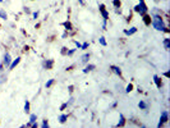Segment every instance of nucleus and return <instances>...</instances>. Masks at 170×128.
Segmentation results:
<instances>
[{
    "instance_id": "obj_13",
    "label": "nucleus",
    "mask_w": 170,
    "mask_h": 128,
    "mask_svg": "<svg viewBox=\"0 0 170 128\" xmlns=\"http://www.w3.org/2000/svg\"><path fill=\"white\" fill-rule=\"evenodd\" d=\"M138 108H140L141 110H146V109L148 108V104H147L146 101H143V100H142V101L138 102Z\"/></svg>"
},
{
    "instance_id": "obj_26",
    "label": "nucleus",
    "mask_w": 170,
    "mask_h": 128,
    "mask_svg": "<svg viewBox=\"0 0 170 128\" xmlns=\"http://www.w3.org/2000/svg\"><path fill=\"white\" fill-rule=\"evenodd\" d=\"M0 18H3V19H6L8 18V15H6V13L4 10H0Z\"/></svg>"
},
{
    "instance_id": "obj_27",
    "label": "nucleus",
    "mask_w": 170,
    "mask_h": 128,
    "mask_svg": "<svg viewBox=\"0 0 170 128\" xmlns=\"http://www.w3.org/2000/svg\"><path fill=\"white\" fill-rule=\"evenodd\" d=\"M87 47H88V42H83L82 46H81V49H82V50H86Z\"/></svg>"
},
{
    "instance_id": "obj_7",
    "label": "nucleus",
    "mask_w": 170,
    "mask_h": 128,
    "mask_svg": "<svg viewBox=\"0 0 170 128\" xmlns=\"http://www.w3.org/2000/svg\"><path fill=\"white\" fill-rule=\"evenodd\" d=\"M154 82H155L157 89H161V86H163V82H161V78H160L159 76H154Z\"/></svg>"
},
{
    "instance_id": "obj_34",
    "label": "nucleus",
    "mask_w": 170,
    "mask_h": 128,
    "mask_svg": "<svg viewBox=\"0 0 170 128\" xmlns=\"http://www.w3.org/2000/svg\"><path fill=\"white\" fill-rule=\"evenodd\" d=\"M78 2H79V4H81V5H83V4H84L83 0H78Z\"/></svg>"
},
{
    "instance_id": "obj_2",
    "label": "nucleus",
    "mask_w": 170,
    "mask_h": 128,
    "mask_svg": "<svg viewBox=\"0 0 170 128\" xmlns=\"http://www.w3.org/2000/svg\"><path fill=\"white\" fill-rule=\"evenodd\" d=\"M134 12L138 13L140 15H143V14L148 13V8H147L146 4H144V2H140L137 5L134 6Z\"/></svg>"
},
{
    "instance_id": "obj_32",
    "label": "nucleus",
    "mask_w": 170,
    "mask_h": 128,
    "mask_svg": "<svg viewBox=\"0 0 170 128\" xmlns=\"http://www.w3.org/2000/svg\"><path fill=\"white\" fill-rule=\"evenodd\" d=\"M72 102H73V97H71V99H69V101H68V105H71Z\"/></svg>"
},
{
    "instance_id": "obj_19",
    "label": "nucleus",
    "mask_w": 170,
    "mask_h": 128,
    "mask_svg": "<svg viewBox=\"0 0 170 128\" xmlns=\"http://www.w3.org/2000/svg\"><path fill=\"white\" fill-rule=\"evenodd\" d=\"M164 47H165V50L170 49V39H165L164 40Z\"/></svg>"
},
{
    "instance_id": "obj_20",
    "label": "nucleus",
    "mask_w": 170,
    "mask_h": 128,
    "mask_svg": "<svg viewBox=\"0 0 170 128\" xmlns=\"http://www.w3.org/2000/svg\"><path fill=\"white\" fill-rule=\"evenodd\" d=\"M113 5L116 8V9H118V8H120V5H122L120 0H113Z\"/></svg>"
},
{
    "instance_id": "obj_28",
    "label": "nucleus",
    "mask_w": 170,
    "mask_h": 128,
    "mask_svg": "<svg viewBox=\"0 0 170 128\" xmlns=\"http://www.w3.org/2000/svg\"><path fill=\"white\" fill-rule=\"evenodd\" d=\"M68 108V102H64V104L60 106V112H63V110H65Z\"/></svg>"
},
{
    "instance_id": "obj_1",
    "label": "nucleus",
    "mask_w": 170,
    "mask_h": 128,
    "mask_svg": "<svg viewBox=\"0 0 170 128\" xmlns=\"http://www.w3.org/2000/svg\"><path fill=\"white\" fill-rule=\"evenodd\" d=\"M151 23H152V26H154V28L157 30V31H163V32H166V33L170 32L169 28H166V26H165V23H164L163 17L159 15V14L151 17Z\"/></svg>"
},
{
    "instance_id": "obj_5",
    "label": "nucleus",
    "mask_w": 170,
    "mask_h": 128,
    "mask_svg": "<svg viewBox=\"0 0 170 128\" xmlns=\"http://www.w3.org/2000/svg\"><path fill=\"white\" fill-rule=\"evenodd\" d=\"M99 9H100L101 14H103V18H104V21H107V19H109V12L106 10L105 5H104V4H100V5H99Z\"/></svg>"
},
{
    "instance_id": "obj_6",
    "label": "nucleus",
    "mask_w": 170,
    "mask_h": 128,
    "mask_svg": "<svg viewBox=\"0 0 170 128\" xmlns=\"http://www.w3.org/2000/svg\"><path fill=\"white\" fill-rule=\"evenodd\" d=\"M19 63H21V58H19V56L17 58V59H14V60H12V63H10V65H9V71L14 69V68H15L17 65H18Z\"/></svg>"
},
{
    "instance_id": "obj_30",
    "label": "nucleus",
    "mask_w": 170,
    "mask_h": 128,
    "mask_svg": "<svg viewBox=\"0 0 170 128\" xmlns=\"http://www.w3.org/2000/svg\"><path fill=\"white\" fill-rule=\"evenodd\" d=\"M74 44H75V46H77V49H81V46H82L81 42H78V41H74Z\"/></svg>"
},
{
    "instance_id": "obj_21",
    "label": "nucleus",
    "mask_w": 170,
    "mask_h": 128,
    "mask_svg": "<svg viewBox=\"0 0 170 128\" xmlns=\"http://www.w3.org/2000/svg\"><path fill=\"white\" fill-rule=\"evenodd\" d=\"M30 122H31V123L37 122V115H36V114H31V115H30Z\"/></svg>"
},
{
    "instance_id": "obj_3",
    "label": "nucleus",
    "mask_w": 170,
    "mask_h": 128,
    "mask_svg": "<svg viewBox=\"0 0 170 128\" xmlns=\"http://www.w3.org/2000/svg\"><path fill=\"white\" fill-rule=\"evenodd\" d=\"M168 121H169V112H168V110H164V112L161 113V117H160V122H159L157 127H159V128H160V127H163L165 123H168Z\"/></svg>"
},
{
    "instance_id": "obj_35",
    "label": "nucleus",
    "mask_w": 170,
    "mask_h": 128,
    "mask_svg": "<svg viewBox=\"0 0 170 128\" xmlns=\"http://www.w3.org/2000/svg\"><path fill=\"white\" fill-rule=\"evenodd\" d=\"M0 3H3V0H0Z\"/></svg>"
},
{
    "instance_id": "obj_9",
    "label": "nucleus",
    "mask_w": 170,
    "mask_h": 128,
    "mask_svg": "<svg viewBox=\"0 0 170 128\" xmlns=\"http://www.w3.org/2000/svg\"><path fill=\"white\" fill-rule=\"evenodd\" d=\"M53 65H54V62L51 60V59H47V60L44 62V67L46 68V69H51Z\"/></svg>"
},
{
    "instance_id": "obj_15",
    "label": "nucleus",
    "mask_w": 170,
    "mask_h": 128,
    "mask_svg": "<svg viewBox=\"0 0 170 128\" xmlns=\"http://www.w3.org/2000/svg\"><path fill=\"white\" fill-rule=\"evenodd\" d=\"M63 26L65 27V30H67V31H72V28H73V27H72V23H71L69 21L64 22V24H63Z\"/></svg>"
},
{
    "instance_id": "obj_16",
    "label": "nucleus",
    "mask_w": 170,
    "mask_h": 128,
    "mask_svg": "<svg viewBox=\"0 0 170 128\" xmlns=\"http://www.w3.org/2000/svg\"><path fill=\"white\" fill-rule=\"evenodd\" d=\"M30 108H31L30 101L26 100V101H24V112H26V113H30Z\"/></svg>"
},
{
    "instance_id": "obj_25",
    "label": "nucleus",
    "mask_w": 170,
    "mask_h": 128,
    "mask_svg": "<svg viewBox=\"0 0 170 128\" xmlns=\"http://www.w3.org/2000/svg\"><path fill=\"white\" fill-rule=\"evenodd\" d=\"M53 83H54V80H49V81L46 82V85H45V86H46V89L51 87V86H53Z\"/></svg>"
},
{
    "instance_id": "obj_11",
    "label": "nucleus",
    "mask_w": 170,
    "mask_h": 128,
    "mask_svg": "<svg viewBox=\"0 0 170 128\" xmlns=\"http://www.w3.org/2000/svg\"><path fill=\"white\" fill-rule=\"evenodd\" d=\"M111 71L116 74V76H119V77H122V69L119 67H116V65H111Z\"/></svg>"
},
{
    "instance_id": "obj_24",
    "label": "nucleus",
    "mask_w": 170,
    "mask_h": 128,
    "mask_svg": "<svg viewBox=\"0 0 170 128\" xmlns=\"http://www.w3.org/2000/svg\"><path fill=\"white\" fill-rule=\"evenodd\" d=\"M132 90H133V85H132V83H129L128 86L125 87V92H127V93H129V92H131Z\"/></svg>"
},
{
    "instance_id": "obj_29",
    "label": "nucleus",
    "mask_w": 170,
    "mask_h": 128,
    "mask_svg": "<svg viewBox=\"0 0 170 128\" xmlns=\"http://www.w3.org/2000/svg\"><path fill=\"white\" fill-rule=\"evenodd\" d=\"M75 50H77V49H72V50H69V51H67V55H73V54L75 53Z\"/></svg>"
},
{
    "instance_id": "obj_14",
    "label": "nucleus",
    "mask_w": 170,
    "mask_h": 128,
    "mask_svg": "<svg viewBox=\"0 0 170 128\" xmlns=\"http://www.w3.org/2000/svg\"><path fill=\"white\" fill-rule=\"evenodd\" d=\"M119 119H120V122H119L116 126H118V127H123V126H125V118H124L123 114H119Z\"/></svg>"
},
{
    "instance_id": "obj_22",
    "label": "nucleus",
    "mask_w": 170,
    "mask_h": 128,
    "mask_svg": "<svg viewBox=\"0 0 170 128\" xmlns=\"http://www.w3.org/2000/svg\"><path fill=\"white\" fill-rule=\"evenodd\" d=\"M49 122H47V119H44V121H42V123H41V127L42 128H49Z\"/></svg>"
},
{
    "instance_id": "obj_31",
    "label": "nucleus",
    "mask_w": 170,
    "mask_h": 128,
    "mask_svg": "<svg viewBox=\"0 0 170 128\" xmlns=\"http://www.w3.org/2000/svg\"><path fill=\"white\" fill-rule=\"evenodd\" d=\"M32 17H33V18H35V19H37V17H38V12H33V13H32Z\"/></svg>"
},
{
    "instance_id": "obj_37",
    "label": "nucleus",
    "mask_w": 170,
    "mask_h": 128,
    "mask_svg": "<svg viewBox=\"0 0 170 128\" xmlns=\"http://www.w3.org/2000/svg\"><path fill=\"white\" fill-rule=\"evenodd\" d=\"M140 2H143V0H140Z\"/></svg>"
},
{
    "instance_id": "obj_18",
    "label": "nucleus",
    "mask_w": 170,
    "mask_h": 128,
    "mask_svg": "<svg viewBox=\"0 0 170 128\" xmlns=\"http://www.w3.org/2000/svg\"><path fill=\"white\" fill-rule=\"evenodd\" d=\"M67 119H68V115L67 114H62L60 117H59V122H60V123H65Z\"/></svg>"
},
{
    "instance_id": "obj_17",
    "label": "nucleus",
    "mask_w": 170,
    "mask_h": 128,
    "mask_svg": "<svg viewBox=\"0 0 170 128\" xmlns=\"http://www.w3.org/2000/svg\"><path fill=\"white\" fill-rule=\"evenodd\" d=\"M88 60H90V54H84L83 56H82V63H84V64H86V63H88Z\"/></svg>"
},
{
    "instance_id": "obj_33",
    "label": "nucleus",
    "mask_w": 170,
    "mask_h": 128,
    "mask_svg": "<svg viewBox=\"0 0 170 128\" xmlns=\"http://www.w3.org/2000/svg\"><path fill=\"white\" fill-rule=\"evenodd\" d=\"M3 68H4V65H3V63H2V64H0V73L3 72Z\"/></svg>"
},
{
    "instance_id": "obj_23",
    "label": "nucleus",
    "mask_w": 170,
    "mask_h": 128,
    "mask_svg": "<svg viewBox=\"0 0 170 128\" xmlns=\"http://www.w3.org/2000/svg\"><path fill=\"white\" fill-rule=\"evenodd\" d=\"M99 42H100V44L103 45V46H106V45H107V42H106L105 37H100V39H99Z\"/></svg>"
},
{
    "instance_id": "obj_10",
    "label": "nucleus",
    "mask_w": 170,
    "mask_h": 128,
    "mask_svg": "<svg viewBox=\"0 0 170 128\" xmlns=\"http://www.w3.org/2000/svg\"><path fill=\"white\" fill-rule=\"evenodd\" d=\"M142 17H143V18H142V19H143V23L146 24V26H150V23H151V17H150L147 13H146V14H143Z\"/></svg>"
},
{
    "instance_id": "obj_8",
    "label": "nucleus",
    "mask_w": 170,
    "mask_h": 128,
    "mask_svg": "<svg viewBox=\"0 0 170 128\" xmlns=\"http://www.w3.org/2000/svg\"><path fill=\"white\" fill-rule=\"evenodd\" d=\"M136 32H137V27H132L129 30H124V33L127 36H132V35H134Z\"/></svg>"
},
{
    "instance_id": "obj_38",
    "label": "nucleus",
    "mask_w": 170,
    "mask_h": 128,
    "mask_svg": "<svg viewBox=\"0 0 170 128\" xmlns=\"http://www.w3.org/2000/svg\"><path fill=\"white\" fill-rule=\"evenodd\" d=\"M32 2H33V0H32Z\"/></svg>"
},
{
    "instance_id": "obj_4",
    "label": "nucleus",
    "mask_w": 170,
    "mask_h": 128,
    "mask_svg": "<svg viewBox=\"0 0 170 128\" xmlns=\"http://www.w3.org/2000/svg\"><path fill=\"white\" fill-rule=\"evenodd\" d=\"M10 63H12V56H10V54L9 53H5L4 54V59H3V65L5 68H9Z\"/></svg>"
},
{
    "instance_id": "obj_12",
    "label": "nucleus",
    "mask_w": 170,
    "mask_h": 128,
    "mask_svg": "<svg viewBox=\"0 0 170 128\" xmlns=\"http://www.w3.org/2000/svg\"><path fill=\"white\" fill-rule=\"evenodd\" d=\"M95 64H87L86 67H84V69H83V73H88V72H91V71H93L95 69Z\"/></svg>"
},
{
    "instance_id": "obj_36",
    "label": "nucleus",
    "mask_w": 170,
    "mask_h": 128,
    "mask_svg": "<svg viewBox=\"0 0 170 128\" xmlns=\"http://www.w3.org/2000/svg\"><path fill=\"white\" fill-rule=\"evenodd\" d=\"M0 27H2V23H0Z\"/></svg>"
}]
</instances>
